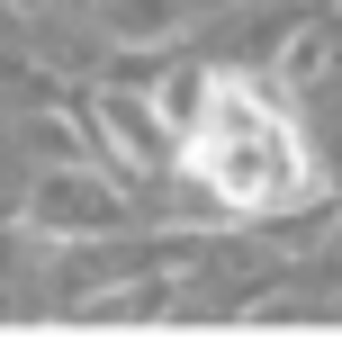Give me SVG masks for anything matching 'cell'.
I'll use <instances>...</instances> for the list:
<instances>
[{
    "label": "cell",
    "mask_w": 342,
    "mask_h": 351,
    "mask_svg": "<svg viewBox=\"0 0 342 351\" xmlns=\"http://www.w3.org/2000/svg\"><path fill=\"white\" fill-rule=\"evenodd\" d=\"M189 171L208 180L217 198H234V207H280V198L306 189L289 126L270 117L252 90H234V82H217L208 117H198V135H189Z\"/></svg>",
    "instance_id": "obj_1"
}]
</instances>
